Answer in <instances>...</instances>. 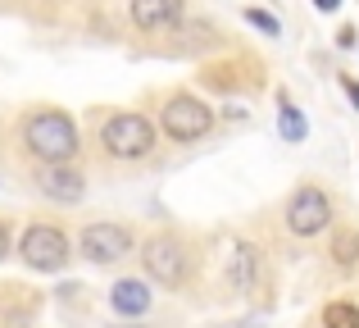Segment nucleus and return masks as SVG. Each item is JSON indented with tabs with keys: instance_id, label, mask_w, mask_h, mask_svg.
Masks as SVG:
<instances>
[{
	"instance_id": "nucleus-1",
	"label": "nucleus",
	"mask_w": 359,
	"mask_h": 328,
	"mask_svg": "<svg viewBox=\"0 0 359 328\" xmlns=\"http://www.w3.org/2000/svg\"><path fill=\"white\" fill-rule=\"evenodd\" d=\"M23 151L32 155L36 164H73L82 151V133L73 124V114L64 110H32L23 119Z\"/></svg>"
},
{
	"instance_id": "nucleus-2",
	"label": "nucleus",
	"mask_w": 359,
	"mask_h": 328,
	"mask_svg": "<svg viewBox=\"0 0 359 328\" xmlns=\"http://www.w3.org/2000/svg\"><path fill=\"white\" fill-rule=\"evenodd\" d=\"M141 269H146V283L150 287H168V292H177V287L191 283L196 274V256H191V242L182 237V232L173 228H159L150 232L146 242H141Z\"/></svg>"
},
{
	"instance_id": "nucleus-3",
	"label": "nucleus",
	"mask_w": 359,
	"mask_h": 328,
	"mask_svg": "<svg viewBox=\"0 0 359 328\" xmlns=\"http://www.w3.org/2000/svg\"><path fill=\"white\" fill-rule=\"evenodd\" d=\"M100 146H105L109 160H150L159 146V128L150 124L137 110H114V114L100 124Z\"/></svg>"
},
{
	"instance_id": "nucleus-4",
	"label": "nucleus",
	"mask_w": 359,
	"mask_h": 328,
	"mask_svg": "<svg viewBox=\"0 0 359 328\" xmlns=\"http://www.w3.org/2000/svg\"><path fill=\"white\" fill-rule=\"evenodd\" d=\"M14 256L23 260L27 269H36V274H60L73 260V242L60 223H27L14 242Z\"/></svg>"
},
{
	"instance_id": "nucleus-5",
	"label": "nucleus",
	"mask_w": 359,
	"mask_h": 328,
	"mask_svg": "<svg viewBox=\"0 0 359 328\" xmlns=\"http://www.w3.org/2000/svg\"><path fill=\"white\" fill-rule=\"evenodd\" d=\"M210 128H214V110L201 96H191V91H173L164 100V110H159V133L177 146H191L201 137H210Z\"/></svg>"
},
{
	"instance_id": "nucleus-6",
	"label": "nucleus",
	"mask_w": 359,
	"mask_h": 328,
	"mask_svg": "<svg viewBox=\"0 0 359 328\" xmlns=\"http://www.w3.org/2000/svg\"><path fill=\"white\" fill-rule=\"evenodd\" d=\"M282 219H287V232H291V237L309 242V237H318V232L332 228V196H327L318 183H300L296 192L287 196Z\"/></svg>"
},
{
	"instance_id": "nucleus-7",
	"label": "nucleus",
	"mask_w": 359,
	"mask_h": 328,
	"mask_svg": "<svg viewBox=\"0 0 359 328\" xmlns=\"http://www.w3.org/2000/svg\"><path fill=\"white\" fill-rule=\"evenodd\" d=\"M132 247H137V237H132L128 223H114V219H100V223H87L78 237V256L87 260V265H118V260L132 256Z\"/></svg>"
},
{
	"instance_id": "nucleus-8",
	"label": "nucleus",
	"mask_w": 359,
	"mask_h": 328,
	"mask_svg": "<svg viewBox=\"0 0 359 328\" xmlns=\"http://www.w3.org/2000/svg\"><path fill=\"white\" fill-rule=\"evenodd\" d=\"M36 192L55 205H78L87 196V178L73 164H41L36 169Z\"/></svg>"
},
{
	"instance_id": "nucleus-9",
	"label": "nucleus",
	"mask_w": 359,
	"mask_h": 328,
	"mask_svg": "<svg viewBox=\"0 0 359 328\" xmlns=\"http://www.w3.org/2000/svg\"><path fill=\"white\" fill-rule=\"evenodd\" d=\"M187 14L182 0H132L128 18L141 27V32H164V27H177Z\"/></svg>"
},
{
	"instance_id": "nucleus-10",
	"label": "nucleus",
	"mask_w": 359,
	"mask_h": 328,
	"mask_svg": "<svg viewBox=\"0 0 359 328\" xmlns=\"http://www.w3.org/2000/svg\"><path fill=\"white\" fill-rule=\"evenodd\" d=\"M150 301H155V292H150L146 278H118V283L109 287V306H114V315H123V320L146 315Z\"/></svg>"
},
{
	"instance_id": "nucleus-11",
	"label": "nucleus",
	"mask_w": 359,
	"mask_h": 328,
	"mask_svg": "<svg viewBox=\"0 0 359 328\" xmlns=\"http://www.w3.org/2000/svg\"><path fill=\"white\" fill-rule=\"evenodd\" d=\"M255 283H259V247L237 242L232 256H228V287L232 292H250Z\"/></svg>"
},
{
	"instance_id": "nucleus-12",
	"label": "nucleus",
	"mask_w": 359,
	"mask_h": 328,
	"mask_svg": "<svg viewBox=\"0 0 359 328\" xmlns=\"http://www.w3.org/2000/svg\"><path fill=\"white\" fill-rule=\"evenodd\" d=\"M327 256H332V265L341 269V274H355L359 269V228H337Z\"/></svg>"
},
{
	"instance_id": "nucleus-13",
	"label": "nucleus",
	"mask_w": 359,
	"mask_h": 328,
	"mask_svg": "<svg viewBox=\"0 0 359 328\" xmlns=\"http://www.w3.org/2000/svg\"><path fill=\"white\" fill-rule=\"evenodd\" d=\"M278 133H282V142H291V146H300V142H305V133H309L305 114H300L291 100H282V105H278Z\"/></svg>"
},
{
	"instance_id": "nucleus-14",
	"label": "nucleus",
	"mask_w": 359,
	"mask_h": 328,
	"mask_svg": "<svg viewBox=\"0 0 359 328\" xmlns=\"http://www.w3.org/2000/svg\"><path fill=\"white\" fill-rule=\"evenodd\" d=\"M323 328H359V306H355V301H332V306H323Z\"/></svg>"
},
{
	"instance_id": "nucleus-15",
	"label": "nucleus",
	"mask_w": 359,
	"mask_h": 328,
	"mask_svg": "<svg viewBox=\"0 0 359 328\" xmlns=\"http://www.w3.org/2000/svg\"><path fill=\"white\" fill-rule=\"evenodd\" d=\"M245 23H255L259 32H269V37H278V32H282V23H278L273 14H264V9H245Z\"/></svg>"
},
{
	"instance_id": "nucleus-16",
	"label": "nucleus",
	"mask_w": 359,
	"mask_h": 328,
	"mask_svg": "<svg viewBox=\"0 0 359 328\" xmlns=\"http://www.w3.org/2000/svg\"><path fill=\"white\" fill-rule=\"evenodd\" d=\"M14 256V232H9V223L0 219V260H9Z\"/></svg>"
},
{
	"instance_id": "nucleus-17",
	"label": "nucleus",
	"mask_w": 359,
	"mask_h": 328,
	"mask_svg": "<svg viewBox=\"0 0 359 328\" xmlns=\"http://www.w3.org/2000/svg\"><path fill=\"white\" fill-rule=\"evenodd\" d=\"M355 41H359V32H355V27H351V23H346V27H341V32H337V46H341V51H351V46H355Z\"/></svg>"
},
{
	"instance_id": "nucleus-18",
	"label": "nucleus",
	"mask_w": 359,
	"mask_h": 328,
	"mask_svg": "<svg viewBox=\"0 0 359 328\" xmlns=\"http://www.w3.org/2000/svg\"><path fill=\"white\" fill-rule=\"evenodd\" d=\"M341 87H346V96L355 100V110H359V82L351 78V73H341Z\"/></svg>"
},
{
	"instance_id": "nucleus-19",
	"label": "nucleus",
	"mask_w": 359,
	"mask_h": 328,
	"mask_svg": "<svg viewBox=\"0 0 359 328\" xmlns=\"http://www.w3.org/2000/svg\"><path fill=\"white\" fill-rule=\"evenodd\" d=\"M314 9H323V14H332V9H341V0H314Z\"/></svg>"
}]
</instances>
